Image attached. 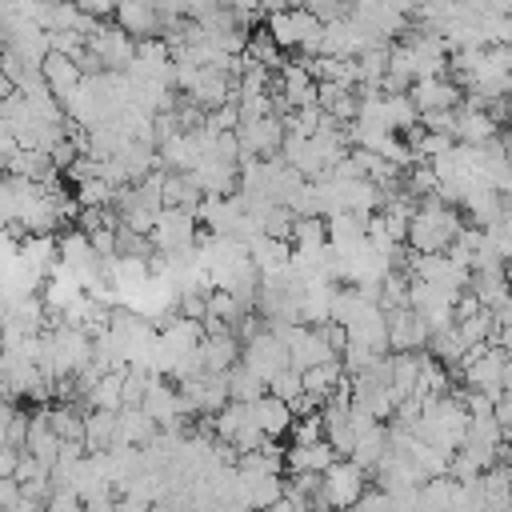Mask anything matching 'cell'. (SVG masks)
Returning a JSON list of instances; mask_svg holds the SVG:
<instances>
[{"instance_id": "1", "label": "cell", "mask_w": 512, "mask_h": 512, "mask_svg": "<svg viewBox=\"0 0 512 512\" xmlns=\"http://www.w3.org/2000/svg\"><path fill=\"white\" fill-rule=\"evenodd\" d=\"M464 232V216L456 204H444L440 196L436 200H424L412 208V220H408V248L420 252V256H432V252H448Z\"/></svg>"}, {"instance_id": "2", "label": "cell", "mask_w": 512, "mask_h": 512, "mask_svg": "<svg viewBox=\"0 0 512 512\" xmlns=\"http://www.w3.org/2000/svg\"><path fill=\"white\" fill-rule=\"evenodd\" d=\"M468 420H472V416H468L464 400L452 396V392H444V396L424 400V412H420V420H416V436L428 440V444H436V448H444V452H456V448L464 444Z\"/></svg>"}, {"instance_id": "3", "label": "cell", "mask_w": 512, "mask_h": 512, "mask_svg": "<svg viewBox=\"0 0 512 512\" xmlns=\"http://www.w3.org/2000/svg\"><path fill=\"white\" fill-rule=\"evenodd\" d=\"M264 32L280 52H304V60L320 56V44H324V24L308 8H284L264 16Z\"/></svg>"}, {"instance_id": "4", "label": "cell", "mask_w": 512, "mask_h": 512, "mask_svg": "<svg viewBox=\"0 0 512 512\" xmlns=\"http://www.w3.org/2000/svg\"><path fill=\"white\" fill-rule=\"evenodd\" d=\"M508 352L500 348V344H480V348H472L464 360H460V376H464V384L472 388V392H488V396H504V372H508Z\"/></svg>"}, {"instance_id": "5", "label": "cell", "mask_w": 512, "mask_h": 512, "mask_svg": "<svg viewBox=\"0 0 512 512\" xmlns=\"http://www.w3.org/2000/svg\"><path fill=\"white\" fill-rule=\"evenodd\" d=\"M364 492H368V468H360L356 460H336L320 476V508L328 512H348Z\"/></svg>"}, {"instance_id": "6", "label": "cell", "mask_w": 512, "mask_h": 512, "mask_svg": "<svg viewBox=\"0 0 512 512\" xmlns=\"http://www.w3.org/2000/svg\"><path fill=\"white\" fill-rule=\"evenodd\" d=\"M184 400V416H216L232 396H228V372H196L176 384Z\"/></svg>"}, {"instance_id": "7", "label": "cell", "mask_w": 512, "mask_h": 512, "mask_svg": "<svg viewBox=\"0 0 512 512\" xmlns=\"http://www.w3.org/2000/svg\"><path fill=\"white\" fill-rule=\"evenodd\" d=\"M88 52L96 56L100 72H128L132 60H136V40H132L116 20H104V24H96V32L88 36Z\"/></svg>"}, {"instance_id": "8", "label": "cell", "mask_w": 512, "mask_h": 512, "mask_svg": "<svg viewBox=\"0 0 512 512\" xmlns=\"http://www.w3.org/2000/svg\"><path fill=\"white\" fill-rule=\"evenodd\" d=\"M196 212L188 208H160V220L152 228V244L160 256H180V252H192L196 248Z\"/></svg>"}, {"instance_id": "9", "label": "cell", "mask_w": 512, "mask_h": 512, "mask_svg": "<svg viewBox=\"0 0 512 512\" xmlns=\"http://www.w3.org/2000/svg\"><path fill=\"white\" fill-rule=\"evenodd\" d=\"M284 120L280 116H260V120H240L236 140H240V156L244 160H272L284 148Z\"/></svg>"}, {"instance_id": "10", "label": "cell", "mask_w": 512, "mask_h": 512, "mask_svg": "<svg viewBox=\"0 0 512 512\" xmlns=\"http://www.w3.org/2000/svg\"><path fill=\"white\" fill-rule=\"evenodd\" d=\"M240 364L248 368V372H256L264 384L272 380V376H280L284 368H292L288 364V348H284V340L264 324L248 344H244V352H240Z\"/></svg>"}, {"instance_id": "11", "label": "cell", "mask_w": 512, "mask_h": 512, "mask_svg": "<svg viewBox=\"0 0 512 512\" xmlns=\"http://www.w3.org/2000/svg\"><path fill=\"white\" fill-rule=\"evenodd\" d=\"M384 320H388V348H392V352H424V348H428L432 328H428V320H424L412 304L388 308Z\"/></svg>"}, {"instance_id": "12", "label": "cell", "mask_w": 512, "mask_h": 512, "mask_svg": "<svg viewBox=\"0 0 512 512\" xmlns=\"http://www.w3.org/2000/svg\"><path fill=\"white\" fill-rule=\"evenodd\" d=\"M412 104L420 116H432V112H456L464 104V88L452 80V76H424L412 84Z\"/></svg>"}, {"instance_id": "13", "label": "cell", "mask_w": 512, "mask_h": 512, "mask_svg": "<svg viewBox=\"0 0 512 512\" xmlns=\"http://www.w3.org/2000/svg\"><path fill=\"white\" fill-rule=\"evenodd\" d=\"M140 408H144L160 428H184V400H180V388L168 384L164 376H152V380H148Z\"/></svg>"}, {"instance_id": "14", "label": "cell", "mask_w": 512, "mask_h": 512, "mask_svg": "<svg viewBox=\"0 0 512 512\" xmlns=\"http://www.w3.org/2000/svg\"><path fill=\"white\" fill-rule=\"evenodd\" d=\"M132 40H152L164 32V16L156 8V0H116V16H112Z\"/></svg>"}, {"instance_id": "15", "label": "cell", "mask_w": 512, "mask_h": 512, "mask_svg": "<svg viewBox=\"0 0 512 512\" xmlns=\"http://www.w3.org/2000/svg\"><path fill=\"white\" fill-rule=\"evenodd\" d=\"M500 136V124L484 112V108H472V104H460L456 108V128H452V140L456 144H468V148H480L488 140Z\"/></svg>"}, {"instance_id": "16", "label": "cell", "mask_w": 512, "mask_h": 512, "mask_svg": "<svg viewBox=\"0 0 512 512\" xmlns=\"http://www.w3.org/2000/svg\"><path fill=\"white\" fill-rule=\"evenodd\" d=\"M336 448L328 440H316V444H288L284 452V468L288 476H300V472H312V476H324L332 464H336Z\"/></svg>"}, {"instance_id": "17", "label": "cell", "mask_w": 512, "mask_h": 512, "mask_svg": "<svg viewBox=\"0 0 512 512\" xmlns=\"http://www.w3.org/2000/svg\"><path fill=\"white\" fill-rule=\"evenodd\" d=\"M284 492H288V484L280 476H260V472H244L240 468V504L248 512H260V508L280 504Z\"/></svg>"}, {"instance_id": "18", "label": "cell", "mask_w": 512, "mask_h": 512, "mask_svg": "<svg viewBox=\"0 0 512 512\" xmlns=\"http://www.w3.org/2000/svg\"><path fill=\"white\" fill-rule=\"evenodd\" d=\"M248 412H252V420H256V428L268 436V440H280L288 428H292V420H296V412H292V404H284V400H276L272 392H264V396H256L252 404H248Z\"/></svg>"}, {"instance_id": "19", "label": "cell", "mask_w": 512, "mask_h": 512, "mask_svg": "<svg viewBox=\"0 0 512 512\" xmlns=\"http://www.w3.org/2000/svg\"><path fill=\"white\" fill-rule=\"evenodd\" d=\"M40 72H44V84H48V92L64 104L76 88H80V80H84V72H80V64L72 60V56H60V52H48V60L40 64Z\"/></svg>"}, {"instance_id": "20", "label": "cell", "mask_w": 512, "mask_h": 512, "mask_svg": "<svg viewBox=\"0 0 512 512\" xmlns=\"http://www.w3.org/2000/svg\"><path fill=\"white\" fill-rule=\"evenodd\" d=\"M160 436V424L144 408H120L116 412V444L124 448H144Z\"/></svg>"}, {"instance_id": "21", "label": "cell", "mask_w": 512, "mask_h": 512, "mask_svg": "<svg viewBox=\"0 0 512 512\" xmlns=\"http://www.w3.org/2000/svg\"><path fill=\"white\" fill-rule=\"evenodd\" d=\"M60 448H64V440L52 432V424H48L44 408H40V412H32V416H28V440H24V452L52 468V464L60 460Z\"/></svg>"}, {"instance_id": "22", "label": "cell", "mask_w": 512, "mask_h": 512, "mask_svg": "<svg viewBox=\"0 0 512 512\" xmlns=\"http://www.w3.org/2000/svg\"><path fill=\"white\" fill-rule=\"evenodd\" d=\"M384 456H388V428L376 420V424H368V428L356 432V444H352V456H348V460H356L360 468L376 472Z\"/></svg>"}, {"instance_id": "23", "label": "cell", "mask_w": 512, "mask_h": 512, "mask_svg": "<svg viewBox=\"0 0 512 512\" xmlns=\"http://www.w3.org/2000/svg\"><path fill=\"white\" fill-rule=\"evenodd\" d=\"M84 448L92 456L116 448V412H88L84 416Z\"/></svg>"}, {"instance_id": "24", "label": "cell", "mask_w": 512, "mask_h": 512, "mask_svg": "<svg viewBox=\"0 0 512 512\" xmlns=\"http://www.w3.org/2000/svg\"><path fill=\"white\" fill-rule=\"evenodd\" d=\"M264 392H268V384H264L256 372H248L244 364L228 368V396H232L236 404H252V400L264 396Z\"/></svg>"}, {"instance_id": "25", "label": "cell", "mask_w": 512, "mask_h": 512, "mask_svg": "<svg viewBox=\"0 0 512 512\" xmlns=\"http://www.w3.org/2000/svg\"><path fill=\"white\" fill-rule=\"evenodd\" d=\"M268 392L276 396V400H284V404H300L304 400V372H296V368H284L280 376H272L268 380Z\"/></svg>"}, {"instance_id": "26", "label": "cell", "mask_w": 512, "mask_h": 512, "mask_svg": "<svg viewBox=\"0 0 512 512\" xmlns=\"http://www.w3.org/2000/svg\"><path fill=\"white\" fill-rule=\"evenodd\" d=\"M288 440H292V444H316V440H324V416H320V412L296 416L292 428H288Z\"/></svg>"}, {"instance_id": "27", "label": "cell", "mask_w": 512, "mask_h": 512, "mask_svg": "<svg viewBox=\"0 0 512 512\" xmlns=\"http://www.w3.org/2000/svg\"><path fill=\"white\" fill-rule=\"evenodd\" d=\"M16 416H20V408H16V400H8V396H0V444H8V432H12V424H16Z\"/></svg>"}, {"instance_id": "28", "label": "cell", "mask_w": 512, "mask_h": 512, "mask_svg": "<svg viewBox=\"0 0 512 512\" xmlns=\"http://www.w3.org/2000/svg\"><path fill=\"white\" fill-rule=\"evenodd\" d=\"M8 512H44V500H28V496H20Z\"/></svg>"}, {"instance_id": "29", "label": "cell", "mask_w": 512, "mask_h": 512, "mask_svg": "<svg viewBox=\"0 0 512 512\" xmlns=\"http://www.w3.org/2000/svg\"><path fill=\"white\" fill-rule=\"evenodd\" d=\"M508 476H512V460H508Z\"/></svg>"}]
</instances>
